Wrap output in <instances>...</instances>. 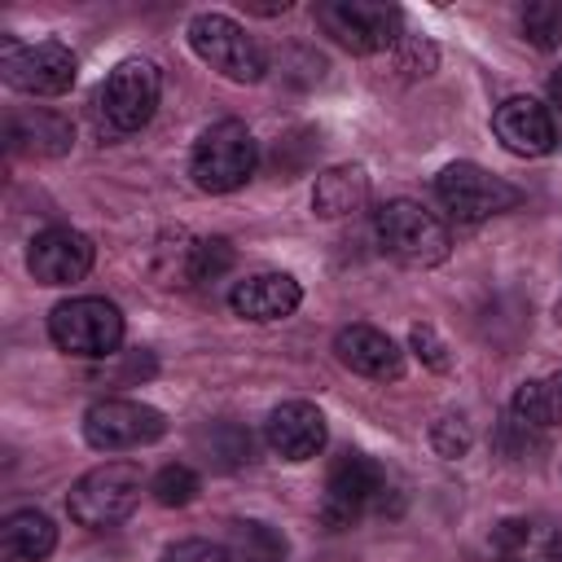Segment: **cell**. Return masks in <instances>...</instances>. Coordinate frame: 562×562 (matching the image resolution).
Returning <instances> with one entry per match:
<instances>
[{
  "instance_id": "cell-5",
  "label": "cell",
  "mask_w": 562,
  "mask_h": 562,
  "mask_svg": "<svg viewBox=\"0 0 562 562\" xmlns=\"http://www.w3.org/2000/svg\"><path fill=\"white\" fill-rule=\"evenodd\" d=\"M48 334L61 351L83 356V360H101V356H114V347L123 342V316L110 299L83 294V299H66L53 307Z\"/></svg>"
},
{
  "instance_id": "cell-24",
  "label": "cell",
  "mask_w": 562,
  "mask_h": 562,
  "mask_svg": "<svg viewBox=\"0 0 562 562\" xmlns=\"http://www.w3.org/2000/svg\"><path fill=\"white\" fill-rule=\"evenodd\" d=\"M501 448H505V457H514V461H527L531 452H540L544 448V439H540V426H531V422H522V417H505L501 422Z\"/></svg>"
},
{
  "instance_id": "cell-30",
  "label": "cell",
  "mask_w": 562,
  "mask_h": 562,
  "mask_svg": "<svg viewBox=\"0 0 562 562\" xmlns=\"http://www.w3.org/2000/svg\"><path fill=\"white\" fill-rule=\"evenodd\" d=\"M558 321H562V299H558Z\"/></svg>"
},
{
  "instance_id": "cell-25",
  "label": "cell",
  "mask_w": 562,
  "mask_h": 562,
  "mask_svg": "<svg viewBox=\"0 0 562 562\" xmlns=\"http://www.w3.org/2000/svg\"><path fill=\"white\" fill-rule=\"evenodd\" d=\"M430 443H435V452L439 457H461L465 448H470V426H465V417H457V413H443L439 422H435V430H430Z\"/></svg>"
},
{
  "instance_id": "cell-14",
  "label": "cell",
  "mask_w": 562,
  "mask_h": 562,
  "mask_svg": "<svg viewBox=\"0 0 562 562\" xmlns=\"http://www.w3.org/2000/svg\"><path fill=\"white\" fill-rule=\"evenodd\" d=\"M268 443L281 461H312L325 448V417L307 400H285L268 413Z\"/></svg>"
},
{
  "instance_id": "cell-16",
  "label": "cell",
  "mask_w": 562,
  "mask_h": 562,
  "mask_svg": "<svg viewBox=\"0 0 562 562\" xmlns=\"http://www.w3.org/2000/svg\"><path fill=\"white\" fill-rule=\"evenodd\" d=\"M299 299H303V290H299V281L290 272H255V277L237 281L233 294H228L233 312L241 321H255V325H268V321L290 316L299 307Z\"/></svg>"
},
{
  "instance_id": "cell-13",
  "label": "cell",
  "mask_w": 562,
  "mask_h": 562,
  "mask_svg": "<svg viewBox=\"0 0 562 562\" xmlns=\"http://www.w3.org/2000/svg\"><path fill=\"white\" fill-rule=\"evenodd\" d=\"M492 127H496L501 145L509 154H522V158H540L558 145V127H553L549 105H540L531 97H509L505 105H496Z\"/></svg>"
},
{
  "instance_id": "cell-27",
  "label": "cell",
  "mask_w": 562,
  "mask_h": 562,
  "mask_svg": "<svg viewBox=\"0 0 562 562\" xmlns=\"http://www.w3.org/2000/svg\"><path fill=\"white\" fill-rule=\"evenodd\" d=\"M162 562H233V553L215 540H180L162 553Z\"/></svg>"
},
{
  "instance_id": "cell-17",
  "label": "cell",
  "mask_w": 562,
  "mask_h": 562,
  "mask_svg": "<svg viewBox=\"0 0 562 562\" xmlns=\"http://www.w3.org/2000/svg\"><path fill=\"white\" fill-rule=\"evenodd\" d=\"M4 140L13 154H35V158H57L75 145V127L70 119L53 114V110H18L4 123Z\"/></svg>"
},
{
  "instance_id": "cell-11",
  "label": "cell",
  "mask_w": 562,
  "mask_h": 562,
  "mask_svg": "<svg viewBox=\"0 0 562 562\" xmlns=\"http://www.w3.org/2000/svg\"><path fill=\"white\" fill-rule=\"evenodd\" d=\"M435 193L465 224H479V220H487L496 211H509L518 202V189L505 184L501 176L483 171L479 162H448L435 180Z\"/></svg>"
},
{
  "instance_id": "cell-23",
  "label": "cell",
  "mask_w": 562,
  "mask_h": 562,
  "mask_svg": "<svg viewBox=\"0 0 562 562\" xmlns=\"http://www.w3.org/2000/svg\"><path fill=\"white\" fill-rule=\"evenodd\" d=\"M149 492H154V501H158V505L176 509V505H189V501L202 492V479H198L189 465H162V470L154 474Z\"/></svg>"
},
{
  "instance_id": "cell-7",
  "label": "cell",
  "mask_w": 562,
  "mask_h": 562,
  "mask_svg": "<svg viewBox=\"0 0 562 562\" xmlns=\"http://www.w3.org/2000/svg\"><path fill=\"white\" fill-rule=\"evenodd\" d=\"M316 22L325 35H334L351 53H382L400 44L404 13L378 0H334V4H316Z\"/></svg>"
},
{
  "instance_id": "cell-8",
  "label": "cell",
  "mask_w": 562,
  "mask_h": 562,
  "mask_svg": "<svg viewBox=\"0 0 562 562\" xmlns=\"http://www.w3.org/2000/svg\"><path fill=\"white\" fill-rule=\"evenodd\" d=\"M158 88H162V79H158V66H154V61H145V57L119 61V66L105 75L101 92H97L101 119H105L114 132H136V127H145V123L154 119Z\"/></svg>"
},
{
  "instance_id": "cell-10",
  "label": "cell",
  "mask_w": 562,
  "mask_h": 562,
  "mask_svg": "<svg viewBox=\"0 0 562 562\" xmlns=\"http://www.w3.org/2000/svg\"><path fill=\"white\" fill-rule=\"evenodd\" d=\"M0 70H4L9 88L31 92V97H57L75 83V57L57 40H44V44L4 40L0 44Z\"/></svg>"
},
{
  "instance_id": "cell-18",
  "label": "cell",
  "mask_w": 562,
  "mask_h": 562,
  "mask_svg": "<svg viewBox=\"0 0 562 562\" xmlns=\"http://www.w3.org/2000/svg\"><path fill=\"white\" fill-rule=\"evenodd\" d=\"M57 544V527L40 509H18L0 522V562H44Z\"/></svg>"
},
{
  "instance_id": "cell-29",
  "label": "cell",
  "mask_w": 562,
  "mask_h": 562,
  "mask_svg": "<svg viewBox=\"0 0 562 562\" xmlns=\"http://www.w3.org/2000/svg\"><path fill=\"white\" fill-rule=\"evenodd\" d=\"M549 114H553V127H558V140H562V70L549 79Z\"/></svg>"
},
{
  "instance_id": "cell-19",
  "label": "cell",
  "mask_w": 562,
  "mask_h": 562,
  "mask_svg": "<svg viewBox=\"0 0 562 562\" xmlns=\"http://www.w3.org/2000/svg\"><path fill=\"white\" fill-rule=\"evenodd\" d=\"M369 198V176L364 167H329L316 176V189H312V206L316 215L325 220H338V215H351L360 211Z\"/></svg>"
},
{
  "instance_id": "cell-4",
  "label": "cell",
  "mask_w": 562,
  "mask_h": 562,
  "mask_svg": "<svg viewBox=\"0 0 562 562\" xmlns=\"http://www.w3.org/2000/svg\"><path fill=\"white\" fill-rule=\"evenodd\" d=\"M255 158L259 154H255L250 127L237 123V119H224V123H215V127H206L198 136L189 171H193V184L202 193H228V189H237V184L250 180Z\"/></svg>"
},
{
  "instance_id": "cell-20",
  "label": "cell",
  "mask_w": 562,
  "mask_h": 562,
  "mask_svg": "<svg viewBox=\"0 0 562 562\" xmlns=\"http://www.w3.org/2000/svg\"><path fill=\"white\" fill-rule=\"evenodd\" d=\"M514 417L531 422V426H562V369L549 373V378H536V382H522L514 391V404H509Z\"/></svg>"
},
{
  "instance_id": "cell-9",
  "label": "cell",
  "mask_w": 562,
  "mask_h": 562,
  "mask_svg": "<svg viewBox=\"0 0 562 562\" xmlns=\"http://www.w3.org/2000/svg\"><path fill=\"white\" fill-rule=\"evenodd\" d=\"M167 422L158 408L140 404V400H123V395H105L83 413V439L101 452H123V448H140L162 439Z\"/></svg>"
},
{
  "instance_id": "cell-2",
  "label": "cell",
  "mask_w": 562,
  "mask_h": 562,
  "mask_svg": "<svg viewBox=\"0 0 562 562\" xmlns=\"http://www.w3.org/2000/svg\"><path fill=\"white\" fill-rule=\"evenodd\" d=\"M140 465L132 461H105V465H92L83 479H75L70 496H66V509L79 527H92V531H105L114 522H123L136 505H140Z\"/></svg>"
},
{
  "instance_id": "cell-21",
  "label": "cell",
  "mask_w": 562,
  "mask_h": 562,
  "mask_svg": "<svg viewBox=\"0 0 562 562\" xmlns=\"http://www.w3.org/2000/svg\"><path fill=\"white\" fill-rule=\"evenodd\" d=\"M233 562H285V553H290V544H285V536L277 531V527H268V522H237L233 527Z\"/></svg>"
},
{
  "instance_id": "cell-22",
  "label": "cell",
  "mask_w": 562,
  "mask_h": 562,
  "mask_svg": "<svg viewBox=\"0 0 562 562\" xmlns=\"http://www.w3.org/2000/svg\"><path fill=\"white\" fill-rule=\"evenodd\" d=\"M522 35L536 48H562V0H531L518 13Z\"/></svg>"
},
{
  "instance_id": "cell-3",
  "label": "cell",
  "mask_w": 562,
  "mask_h": 562,
  "mask_svg": "<svg viewBox=\"0 0 562 562\" xmlns=\"http://www.w3.org/2000/svg\"><path fill=\"white\" fill-rule=\"evenodd\" d=\"M378 241L386 255H395L408 268H430V263L448 259V246H452L448 224L408 198H395L378 211Z\"/></svg>"
},
{
  "instance_id": "cell-26",
  "label": "cell",
  "mask_w": 562,
  "mask_h": 562,
  "mask_svg": "<svg viewBox=\"0 0 562 562\" xmlns=\"http://www.w3.org/2000/svg\"><path fill=\"white\" fill-rule=\"evenodd\" d=\"M228 263H233L228 241H220V237L193 241V281H211V277H220Z\"/></svg>"
},
{
  "instance_id": "cell-1",
  "label": "cell",
  "mask_w": 562,
  "mask_h": 562,
  "mask_svg": "<svg viewBox=\"0 0 562 562\" xmlns=\"http://www.w3.org/2000/svg\"><path fill=\"white\" fill-rule=\"evenodd\" d=\"M386 496H391L386 470L373 457H364V452H342L329 465L321 518H325V527L342 531V527H356L369 514H382L386 509Z\"/></svg>"
},
{
  "instance_id": "cell-28",
  "label": "cell",
  "mask_w": 562,
  "mask_h": 562,
  "mask_svg": "<svg viewBox=\"0 0 562 562\" xmlns=\"http://www.w3.org/2000/svg\"><path fill=\"white\" fill-rule=\"evenodd\" d=\"M408 342H413V351H417V356H422V360H426L430 369H439V373H448V364H452V360H448V347L439 342V334H435L430 325H413V334H408Z\"/></svg>"
},
{
  "instance_id": "cell-15",
  "label": "cell",
  "mask_w": 562,
  "mask_h": 562,
  "mask_svg": "<svg viewBox=\"0 0 562 562\" xmlns=\"http://www.w3.org/2000/svg\"><path fill=\"white\" fill-rule=\"evenodd\" d=\"M334 351H338V360L351 373L373 378V382H395L404 373V351L391 342V334H382L373 325H347V329H338Z\"/></svg>"
},
{
  "instance_id": "cell-6",
  "label": "cell",
  "mask_w": 562,
  "mask_h": 562,
  "mask_svg": "<svg viewBox=\"0 0 562 562\" xmlns=\"http://www.w3.org/2000/svg\"><path fill=\"white\" fill-rule=\"evenodd\" d=\"M189 44L211 70H220L233 83H259L263 70H268L263 48L255 44V35H246V26H237L224 13H198L189 22Z\"/></svg>"
},
{
  "instance_id": "cell-12",
  "label": "cell",
  "mask_w": 562,
  "mask_h": 562,
  "mask_svg": "<svg viewBox=\"0 0 562 562\" xmlns=\"http://www.w3.org/2000/svg\"><path fill=\"white\" fill-rule=\"evenodd\" d=\"M97 250L92 241L79 233V228H44L31 250H26V268L40 285H70V281H83L88 268H92Z\"/></svg>"
}]
</instances>
